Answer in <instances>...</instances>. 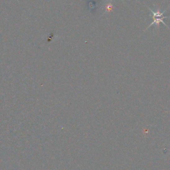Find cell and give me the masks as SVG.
Listing matches in <instances>:
<instances>
[{
	"label": "cell",
	"mask_w": 170,
	"mask_h": 170,
	"mask_svg": "<svg viewBox=\"0 0 170 170\" xmlns=\"http://www.w3.org/2000/svg\"><path fill=\"white\" fill-rule=\"evenodd\" d=\"M148 8L149 9L150 11H151V13H152V19H155V18H158V17H163V15L164 13L166 12V11H163V12H161L159 10V9H158L156 11H154L153 9H152L151 8H149L148 7Z\"/></svg>",
	"instance_id": "obj_2"
},
{
	"label": "cell",
	"mask_w": 170,
	"mask_h": 170,
	"mask_svg": "<svg viewBox=\"0 0 170 170\" xmlns=\"http://www.w3.org/2000/svg\"><path fill=\"white\" fill-rule=\"evenodd\" d=\"M169 17H170V16H163V17H158V18L153 19H154V21H153L151 23V24H150V25L146 28V30H148V28H149L150 27H151V26L153 25H155V26H158V28L159 29V23H162L163 24V25H166V27H167L168 29H169V27H168V26L166 25V24L165 23V22L163 21V19L169 18Z\"/></svg>",
	"instance_id": "obj_1"
},
{
	"label": "cell",
	"mask_w": 170,
	"mask_h": 170,
	"mask_svg": "<svg viewBox=\"0 0 170 170\" xmlns=\"http://www.w3.org/2000/svg\"><path fill=\"white\" fill-rule=\"evenodd\" d=\"M104 13H110L113 11V9H114V6L113 3H112L111 1L108 2L107 3L104 5Z\"/></svg>",
	"instance_id": "obj_3"
},
{
	"label": "cell",
	"mask_w": 170,
	"mask_h": 170,
	"mask_svg": "<svg viewBox=\"0 0 170 170\" xmlns=\"http://www.w3.org/2000/svg\"><path fill=\"white\" fill-rule=\"evenodd\" d=\"M110 1H111V2H112V0H110ZM122 1H123V0H122Z\"/></svg>",
	"instance_id": "obj_4"
}]
</instances>
